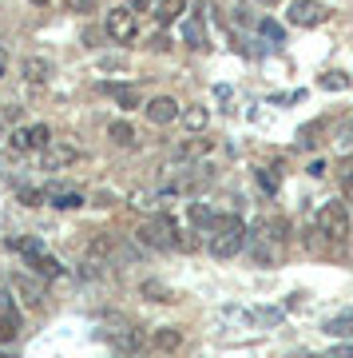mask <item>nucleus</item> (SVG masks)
Segmentation results:
<instances>
[{
  "instance_id": "nucleus-21",
  "label": "nucleus",
  "mask_w": 353,
  "mask_h": 358,
  "mask_svg": "<svg viewBox=\"0 0 353 358\" xmlns=\"http://www.w3.org/2000/svg\"><path fill=\"white\" fill-rule=\"evenodd\" d=\"M112 251H115L112 235H100V239H91V243H88V259H96V263H100V259H107Z\"/></svg>"
},
{
  "instance_id": "nucleus-20",
  "label": "nucleus",
  "mask_w": 353,
  "mask_h": 358,
  "mask_svg": "<svg viewBox=\"0 0 353 358\" xmlns=\"http://www.w3.org/2000/svg\"><path fill=\"white\" fill-rule=\"evenodd\" d=\"M13 287L20 291V299H24V307H40V299H44V291H40V287H32V282H28L24 275H13Z\"/></svg>"
},
{
  "instance_id": "nucleus-33",
  "label": "nucleus",
  "mask_w": 353,
  "mask_h": 358,
  "mask_svg": "<svg viewBox=\"0 0 353 358\" xmlns=\"http://www.w3.org/2000/svg\"><path fill=\"white\" fill-rule=\"evenodd\" d=\"M13 247H16V251H24L28 259H32V255H40V251H44V247H40V239H13Z\"/></svg>"
},
{
  "instance_id": "nucleus-7",
  "label": "nucleus",
  "mask_w": 353,
  "mask_h": 358,
  "mask_svg": "<svg viewBox=\"0 0 353 358\" xmlns=\"http://www.w3.org/2000/svg\"><path fill=\"white\" fill-rule=\"evenodd\" d=\"M48 140H52L48 124H28V128L13 131V152H44Z\"/></svg>"
},
{
  "instance_id": "nucleus-25",
  "label": "nucleus",
  "mask_w": 353,
  "mask_h": 358,
  "mask_svg": "<svg viewBox=\"0 0 353 358\" xmlns=\"http://www.w3.org/2000/svg\"><path fill=\"white\" fill-rule=\"evenodd\" d=\"M112 100L119 103V108H139V92L135 88H119V84H112Z\"/></svg>"
},
{
  "instance_id": "nucleus-40",
  "label": "nucleus",
  "mask_w": 353,
  "mask_h": 358,
  "mask_svg": "<svg viewBox=\"0 0 353 358\" xmlns=\"http://www.w3.org/2000/svg\"><path fill=\"white\" fill-rule=\"evenodd\" d=\"M4 68H8V56H4V48H0V76H4Z\"/></svg>"
},
{
  "instance_id": "nucleus-35",
  "label": "nucleus",
  "mask_w": 353,
  "mask_h": 358,
  "mask_svg": "<svg viewBox=\"0 0 353 358\" xmlns=\"http://www.w3.org/2000/svg\"><path fill=\"white\" fill-rule=\"evenodd\" d=\"M258 32H262V36H270V40H282V28H278L274 20H262V24H258Z\"/></svg>"
},
{
  "instance_id": "nucleus-4",
  "label": "nucleus",
  "mask_w": 353,
  "mask_h": 358,
  "mask_svg": "<svg viewBox=\"0 0 353 358\" xmlns=\"http://www.w3.org/2000/svg\"><path fill=\"white\" fill-rule=\"evenodd\" d=\"M84 159V148L72 140H48V148H44V171H60V167H72Z\"/></svg>"
},
{
  "instance_id": "nucleus-1",
  "label": "nucleus",
  "mask_w": 353,
  "mask_h": 358,
  "mask_svg": "<svg viewBox=\"0 0 353 358\" xmlns=\"http://www.w3.org/2000/svg\"><path fill=\"white\" fill-rule=\"evenodd\" d=\"M246 247V223L239 215H215L211 227V255L215 259H234Z\"/></svg>"
},
{
  "instance_id": "nucleus-36",
  "label": "nucleus",
  "mask_w": 353,
  "mask_h": 358,
  "mask_svg": "<svg viewBox=\"0 0 353 358\" xmlns=\"http://www.w3.org/2000/svg\"><path fill=\"white\" fill-rule=\"evenodd\" d=\"M123 64H127V60H119V56H103V60H100L103 72H115V68H123Z\"/></svg>"
},
{
  "instance_id": "nucleus-34",
  "label": "nucleus",
  "mask_w": 353,
  "mask_h": 358,
  "mask_svg": "<svg viewBox=\"0 0 353 358\" xmlns=\"http://www.w3.org/2000/svg\"><path fill=\"white\" fill-rule=\"evenodd\" d=\"M63 8H72V13H91L96 0H63Z\"/></svg>"
},
{
  "instance_id": "nucleus-28",
  "label": "nucleus",
  "mask_w": 353,
  "mask_h": 358,
  "mask_svg": "<svg viewBox=\"0 0 353 358\" xmlns=\"http://www.w3.org/2000/svg\"><path fill=\"white\" fill-rule=\"evenodd\" d=\"M317 131H322V120H314V124H306V128L302 131H298V148H314V136H317Z\"/></svg>"
},
{
  "instance_id": "nucleus-15",
  "label": "nucleus",
  "mask_w": 353,
  "mask_h": 358,
  "mask_svg": "<svg viewBox=\"0 0 353 358\" xmlns=\"http://www.w3.org/2000/svg\"><path fill=\"white\" fill-rule=\"evenodd\" d=\"M32 271H36L40 279H60V275H63V263L40 251V255H32Z\"/></svg>"
},
{
  "instance_id": "nucleus-18",
  "label": "nucleus",
  "mask_w": 353,
  "mask_h": 358,
  "mask_svg": "<svg viewBox=\"0 0 353 358\" xmlns=\"http://www.w3.org/2000/svg\"><path fill=\"white\" fill-rule=\"evenodd\" d=\"M187 219H190L199 231H211V227H215V211H211L206 203H190V207H187Z\"/></svg>"
},
{
  "instance_id": "nucleus-38",
  "label": "nucleus",
  "mask_w": 353,
  "mask_h": 358,
  "mask_svg": "<svg viewBox=\"0 0 353 358\" xmlns=\"http://www.w3.org/2000/svg\"><path fill=\"white\" fill-rule=\"evenodd\" d=\"M151 48H155V52H167V48H171V40H167V36H155Z\"/></svg>"
},
{
  "instance_id": "nucleus-12",
  "label": "nucleus",
  "mask_w": 353,
  "mask_h": 358,
  "mask_svg": "<svg viewBox=\"0 0 353 358\" xmlns=\"http://www.w3.org/2000/svg\"><path fill=\"white\" fill-rule=\"evenodd\" d=\"M151 346L155 350H179V346H183V331H179V327H159V331L151 334Z\"/></svg>"
},
{
  "instance_id": "nucleus-29",
  "label": "nucleus",
  "mask_w": 353,
  "mask_h": 358,
  "mask_svg": "<svg viewBox=\"0 0 353 358\" xmlns=\"http://www.w3.org/2000/svg\"><path fill=\"white\" fill-rule=\"evenodd\" d=\"M16 199H20L24 207H40V203H44V192H40V187H20Z\"/></svg>"
},
{
  "instance_id": "nucleus-23",
  "label": "nucleus",
  "mask_w": 353,
  "mask_h": 358,
  "mask_svg": "<svg viewBox=\"0 0 353 358\" xmlns=\"http://www.w3.org/2000/svg\"><path fill=\"white\" fill-rule=\"evenodd\" d=\"M183 40H187L190 48H206V32H202L199 20H187V24H183Z\"/></svg>"
},
{
  "instance_id": "nucleus-26",
  "label": "nucleus",
  "mask_w": 353,
  "mask_h": 358,
  "mask_svg": "<svg viewBox=\"0 0 353 358\" xmlns=\"http://www.w3.org/2000/svg\"><path fill=\"white\" fill-rule=\"evenodd\" d=\"M317 88H326V92H345V88H350V76H345V72H326V76L317 80Z\"/></svg>"
},
{
  "instance_id": "nucleus-3",
  "label": "nucleus",
  "mask_w": 353,
  "mask_h": 358,
  "mask_svg": "<svg viewBox=\"0 0 353 358\" xmlns=\"http://www.w3.org/2000/svg\"><path fill=\"white\" fill-rule=\"evenodd\" d=\"M317 235L329 239V243H345L350 239V215H345V203H326L317 211Z\"/></svg>"
},
{
  "instance_id": "nucleus-24",
  "label": "nucleus",
  "mask_w": 353,
  "mask_h": 358,
  "mask_svg": "<svg viewBox=\"0 0 353 358\" xmlns=\"http://www.w3.org/2000/svg\"><path fill=\"white\" fill-rule=\"evenodd\" d=\"M211 152V140H187L183 148H179V159H199V155H206Z\"/></svg>"
},
{
  "instance_id": "nucleus-6",
  "label": "nucleus",
  "mask_w": 353,
  "mask_h": 358,
  "mask_svg": "<svg viewBox=\"0 0 353 358\" xmlns=\"http://www.w3.org/2000/svg\"><path fill=\"white\" fill-rule=\"evenodd\" d=\"M290 24H298V28H317V24H326V4L322 0H294L290 4Z\"/></svg>"
},
{
  "instance_id": "nucleus-2",
  "label": "nucleus",
  "mask_w": 353,
  "mask_h": 358,
  "mask_svg": "<svg viewBox=\"0 0 353 358\" xmlns=\"http://www.w3.org/2000/svg\"><path fill=\"white\" fill-rule=\"evenodd\" d=\"M135 235H139V243L151 247V251H171V247H179V231H175V219H171V215L147 219Z\"/></svg>"
},
{
  "instance_id": "nucleus-32",
  "label": "nucleus",
  "mask_w": 353,
  "mask_h": 358,
  "mask_svg": "<svg viewBox=\"0 0 353 358\" xmlns=\"http://www.w3.org/2000/svg\"><path fill=\"white\" fill-rule=\"evenodd\" d=\"M341 199H345V203H353V164L341 171Z\"/></svg>"
},
{
  "instance_id": "nucleus-37",
  "label": "nucleus",
  "mask_w": 353,
  "mask_h": 358,
  "mask_svg": "<svg viewBox=\"0 0 353 358\" xmlns=\"http://www.w3.org/2000/svg\"><path fill=\"white\" fill-rule=\"evenodd\" d=\"M127 8H131V13H147V8H151V0H127Z\"/></svg>"
},
{
  "instance_id": "nucleus-5",
  "label": "nucleus",
  "mask_w": 353,
  "mask_h": 358,
  "mask_svg": "<svg viewBox=\"0 0 353 358\" xmlns=\"http://www.w3.org/2000/svg\"><path fill=\"white\" fill-rule=\"evenodd\" d=\"M135 32H139V24H135V13L131 8H112L107 13V36L115 40V44H131L135 40Z\"/></svg>"
},
{
  "instance_id": "nucleus-44",
  "label": "nucleus",
  "mask_w": 353,
  "mask_h": 358,
  "mask_svg": "<svg viewBox=\"0 0 353 358\" xmlns=\"http://www.w3.org/2000/svg\"><path fill=\"white\" fill-rule=\"evenodd\" d=\"M266 4H274V0H266Z\"/></svg>"
},
{
  "instance_id": "nucleus-8",
  "label": "nucleus",
  "mask_w": 353,
  "mask_h": 358,
  "mask_svg": "<svg viewBox=\"0 0 353 358\" xmlns=\"http://www.w3.org/2000/svg\"><path fill=\"white\" fill-rule=\"evenodd\" d=\"M103 338H107L112 350H119V355H139V350H143V334H139L135 327H115V331H103Z\"/></svg>"
},
{
  "instance_id": "nucleus-14",
  "label": "nucleus",
  "mask_w": 353,
  "mask_h": 358,
  "mask_svg": "<svg viewBox=\"0 0 353 358\" xmlns=\"http://www.w3.org/2000/svg\"><path fill=\"white\" fill-rule=\"evenodd\" d=\"M183 13H187V0H159L155 4V20L159 24H175Z\"/></svg>"
},
{
  "instance_id": "nucleus-42",
  "label": "nucleus",
  "mask_w": 353,
  "mask_h": 358,
  "mask_svg": "<svg viewBox=\"0 0 353 358\" xmlns=\"http://www.w3.org/2000/svg\"><path fill=\"white\" fill-rule=\"evenodd\" d=\"M32 4H52V0H32Z\"/></svg>"
},
{
  "instance_id": "nucleus-16",
  "label": "nucleus",
  "mask_w": 353,
  "mask_h": 358,
  "mask_svg": "<svg viewBox=\"0 0 353 358\" xmlns=\"http://www.w3.org/2000/svg\"><path fill=\"white\" fill-rule=\"evenodd\" d=\"M20 334V315L13 307H0V343H16Z\"/></svg>"
},
{
  "instance_id": "nucleus-31",
  "label": "nucleus",
  "mask_w": 353,
  "mask_h": 358,
  "mask_svg": "<svg viewBox=\"0 0 353 358\" xmlns=\"http://www.w3.org/2000/svg\"><path fill=\"white\" fill-rule=\"evenodd\" d=\"M258 183H262V192L274 195V192H278V176H274V167H262V171H258Z\"/></svg>"
},
{
  "instance_id": "nucleus-30",
  "label": "nucleus",
  "mask_w": 353,
  "mask_h": 358,
  "mask_svg": "<svg viewBox=\"0 0 353 358\" xmlns=\"http://www.w3.org/2000/svg\"><path fill=\"white\" fill-rule=\"evenodd\" d=\"M338 152H341V155H350V159H353V120H350V124H345V128H341Z\"/></svg>"
},
{
  "instance_id": "nucleus-11",
  "label": "nucleus",
  "mask_w": 353,
  "mask_h": 358,
  "mask_svg": "<svg viewBox=\"0 0 353 358\" xmlns=\"http://www.w3.org/2000/svg\"><path fill=\"white\" fill-rule=\"evenodd\" d=\"M44 199H52V207H60V211H80V207H84V195L80 192H63L60 183L44 187Z\"/></svg>"
},
{
  "instance_id": "nucleus-9",
  "label": "nucleus",
  "mask_w": 353,
  "mask_h": 358,
  "mask_svg": "<svg viewBox=\"0 0 353 358\" xmlns=\"http://www.w3.org/2000/svg\"><path fill=\"white\" fill-rule=\"evenodd\" d=\"M143 112H147V120H151L155 128H163V124L179 120V100H175V96H155Z\"/></svg>"
},
{
  "instance_id": "nucleus-13",
  "label": "nucleus",
  "mask_w": 353,
  "mask_h": 358,
  "mask_svg": "<svg viewBox=\"0 0 353 358\" xmlns=\"http://www.w3.org/2000/svg\"><path fill=\"white\" fill-rule=\"evenodd\" d=\"M179 120L187 124V131H206V124H211L206 108H199V103H190V108H179Z\"/></svg>"
},
{
  "instance_id": "nucleus-39",
  "label": "nucleus",
  "mask_w": 353,
  "mask_h": 358,
  "mask_svg": "<svg viewBox=\"0 0 353 358\" xmlns=\"http://www.w3.org/2000/svg\"><path fill=\"white\" fill-rule=\"evenodd\" d=\"M329 358H353V346H345V350H333Z\"/></svg>"
},
{
  "instance_id": "nucleus-43",
  "label": "nucleus",
  "mask_w": 353,
  "mask_h": 358,
  "mask_svg": "<svg viewBox=\"0 0 353 358\" xmlns=\"http://www.w3.org/2000/svg\"><path fill=\"white\" fill-rule=\"evenodd\" d=\"M0 358H16V355H0Z\"/></svg>"
},
{
  "instance_id": "nucleus-19",
  "label": "nucleus",
  "mask_w": 353,
  "mask_h": 358,
  "mask_svg": "<svg viewBox=\"0 0 353 358\" xmlns=\"http://www.w3.org/2000/svg\"><path fill=\"white\" fill-rule=\"evenodd\" d=\"M107 136H112V143H119V148H135V128H131L127 120H115L112 128H107Z\"/></svg>"
},
{
  "instance_id": "nucleus-22",
  "label": "nucleus",
  "mask_w": 353,
  "mask_h": 358,
  "mask_svg": "<svg viewBox=\"0 0 353 358\" xmlns=\"http://www.w3.org/2000/svg\"><path fill=\"white\" fill-rule=\"evenodd\" d=\"M262 231L274 239V243H286V239H290V223H286V219H266Z\"/></svg>"
},
{
  "instance_id": "nucleus-27",
  "label": "nucleus",
  "mask_w": 353,
  "mask_h": 358,
  "mask_svg": "<svg viewBox=\"0 0 353 358\" xmlns=\"http://www.w3.org/2000/svg\"><path fill=\"white\" fill-rule=\"evenodd\" d=\"M350 327H353V310H345V315H338V319L326 322V331L338 334V338H341V334H350Z\"/></svg>"
},
{
  "instance_id": "nucleus-17",
  "label": "nucleus",
  "mask_w": 353,
  "mask_h": 358,
  "mask_svg": "<svg viewBox=\"0 0 353 358\" xmlns=\"http://www.w3.org/2000/svg\"><path fill=\"white\" fill-rule=\"evenodd\" d=\"M139 294H143V299H151V303H175V291H171V287H167V282H143V287H139Z\"/></svg>"
},
{
  "instance_id": "nucleus-41",
  "label": "nucleus",
  "mask_w": 353,
  "mask_h": 358,
  "mask_svg": "<svg viewBox=\"0 0 353 358\" xmlns=\"http://www.w3.org/2000/svg\"><path fill=\"white\" fill-rule=\"evenodd\" d=\"M0 307H8V294H4V287H0Z\"/></svg>"
},
{
  "instance_id": "nucleus-10",
  "label": "nucleus",
  "mask_w": 353,
  "mask_h": 358,
  "mask_svg": "<svg viewBox=\"0 0 353 358\" xmlns=\"http://www.w3.org/2000/svg\"><path fill=\"white\" fill-rule=\"evenodd\" d=\"M52 72H56V68H52L48 56H28L24 64H20V76H24L28 84H48Z\"/></svg>"
}]
</instances>
